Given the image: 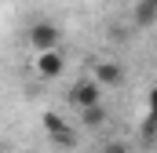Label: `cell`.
<instances>
[{
	"mask_svg": "<svg viewBox=\"0 0 157 153\" xmlns=\"http://www.w3.org/2000/svg\"><path fill=\"white\" fill-rule=\"evenodd\" d=\"M59 44H62V29L55 26V22H48V18H40L29 26V47L44 55V51H59Z\"/></svg>",
	"mask_w": 157,
	"mask_h": 153,
	"instance_id": "6da1fadb",
	"label": "cell"
},
{
	"mask_svg": "<svg viewBox=\"0 0 157 153\" xmlns=\"http://www.w3.org/2000/svg\"><path fill=\"white\" fill-rule=\"evenodd\" d=\"M70 106H77V110H88V106H99L102 102V88H99V80L95 76H80L77 84L70 88Z\"/></svg>",
	"mask_w": 157,
	"mask_h": 153,
	"instance_id": "7a4b0ae2",
	"label": "cell"
},
{
	"mask_svg": "<svg viewBox=\"0 0 157 153\" xmlns=\"http://www.w3.org/2000/svg\"><path fill=\"white\" fill-rule=\"evenodd\" d=\"M44 128H48V135H51V142H55V146H77V135H73V128H70L62 117L44 113Z\"/></svg>",
	"mask_w": 157,
	"mask_h": 153,
	"instance_id": "3957f363",
	"label": "cell"
},
{
	"mask_svg": "<svg viewBox=\"0 0 157 153\" xmlns=\"http://www.w3.org/2000/svg\"><path fill=\"white\" fill-rule=\"evenodd\" d=\"M62 69H66L62 51H44V55H37V76L40 80H59Z\"/></svg>",
	"mask_w": 157,
	"mask_h": 153,
	"instance_id": "277c9868",
	"label": "cell"
},
{
	"mask_svg": "<svg viewBox=\"0 0 157 153\" xmlns=\"http://www.w3.org/2000/svg\"><path fill=\"white\" fill-rule=\"evenodd\" d=\"M95 80H99V88H117L124 80V66L121 62H95Z\"/></svg>",
	"mask_w": 157,
	"mask_h": 153,
	"instance_id": "5b68a950",
	"label": "cell"
},
{
	"mask_svg": "<svg viewBox=\"0 0 157 153\" xmlns=\"http://www.w3.org/2000/svg\"><path fill=\"white\" fill-rule=\"evenodd\" d=\"M132 22H135L139 29L154 26V22H157V0H139V4H135V11H132Z\"/></svg>",
	"mask_w": 157,
	"mask_h": 153,
	"instance_id": "8992f818",
	"label": "cell"
},
{
	"mask_svg": "<svg viewBox=\"0 0 157 153\" xmlns=\"http://www.w3.org/2000/svg\"><path fill=\"white\" fill-rule=\"evenodd\" d=\"M80 117H84V128H102V124H106V110H102V102L80 110Z\"/></svg>",
	"mask_w": 157,
	"mask_h": 153,
	"instance_id": "52a82bcc",
	"label": "cell"
},
{
	"mask_svg": "<svg viewBox=\"0 0 157 153\" xmlns=\"http://www.w3.org/2000/svg\"><path fill=\"white\" fill-rule=\"evenodd\" d=\"M146 102H150V117H157V88H150V99Z\"/></svg>",
	"mask_w": 157,
	"mask_h": 153,
	"instance_id": "ba28073f",
	"label": "cell"
},
{
	"mask_svg": "<svg viewBox=\"0 0 157 153\" xmlns=\"http://www.w3.org/2000/svg\"><path fill=\"white\" fill-rule=\"evenodd\" d=\"M102 153H128V150H124V146H106Z\"/></svg>",
	"mask_w": 157,
	"mask_h": 153,
	"instance_id": "9c48e42d",
	"label": "cell"
},
{
	"mask_svg": "<svg viewBox=\"0 0 157 153\" xmlns=\"http://www.w3.org/2000/svg\"><path fill=\"white\" fill-rule=\"evenodd\" d=\"M84 153H102V150H84Z\"/></svg>",
	"mask_w": 157,
	"mask_h": 153,
	"instance_id": "30bf717a",
	"label": "cell"
}]
</instances>
